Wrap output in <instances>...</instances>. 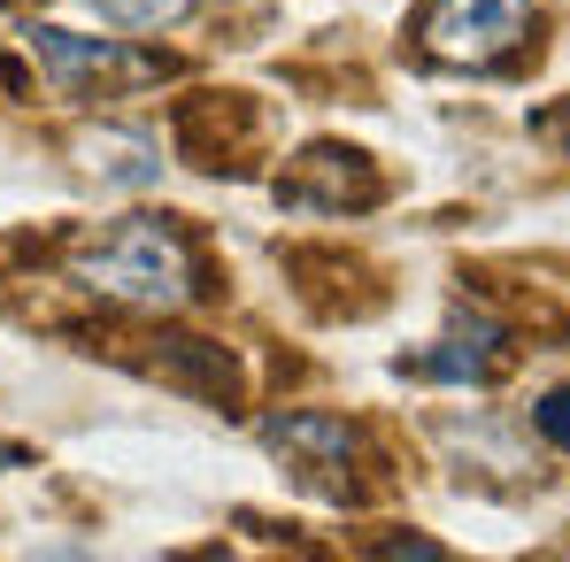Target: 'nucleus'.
Instances as JSON below:
<instances>
[{
	"mask_svg": "<svg viewBox=\"0 0 570 562\" xmlns=\"http://www.w3.org/2000/svg\"><path fill=\"white\" fill-rule=\"evenodd\" d=\"M70 278L116 300V308H139V316H178L193 293H200V255L178 224L163 216H116L86 231L70 247Z\"/></svg>",
	"mask_w": 570,
	"mask_h": 562,
	"instance_id": "obj_1",
	"label": "nucleus"
},
{
	"mask_svg": "<svg viewBox=\"0 0 570 562\" xmlns=\"http://www.w3.org/2000/svg\"><path fill=\"white\" fill-rule=\"evenodd\" d=\"M532 31V0H424L416 47L440 70H501Z\"/></svg>",
	"mask_w": 570,
	"mask_h": 562,
	"instance_id": "obj_2",
	"label": "nucleus"
},
{
	"mask_svg": "<svg viewBox=\"0 0 570 562\" xmlns=\"http://www.w3.org/2000/svg\"><path fill=\"white\" fill-rule=\"evenodd\" d=\"M31 62L55 78L62 100H94V93H124V86H155L163 62L124 47V39H78V31H55V23H31Z\"/></svg>",
	"mask_w": 570,
	"mask_h": 562,
	"instance_id": "obj_3",
	"label": "nucleus"
},
{
	"mask_svg": "<svg viewBox=\"0 0 570 562\" xmlns=\"http://www.w3.org/2000/svg\"><path fill=\"white\" fill-rule=\"evenodd\" d=\"M263 440H271V447H278L308 485H324V493H355V455H363L355 424L301 408V416H271V424H263Z\"/></svg>",
	"mask_w": 570,
	"mask_h": 562,
	"instance_id": "obj_4",
	"label": "nucleus"
},
{
	"mask_svg": "<svg viewBox=\"0 0 570 562\" xmlns=\"http://www.w3.org/2000/svg\"><path fill=\"white\" fill-rule=\"evenodd\" d=\"M278 200H285V208L347 216V208H371V200H379V178H371V162L347 155V147H308V155L278 178Z\"/></svg>",
	"mask_w": 570,
	"mask_h": 562,
	"instance_id": "obj_5",
	"label": "nucleus"
},
{
	"mask_svg": "<svg viewBox=\"0 0 570 562\" xmlns=\"http://www.w3.org/2000/svg\"><path fill=\"white\" fill-rule=\"evenodd\" d=\"M509 332L493 324V316H478V308H463L424 355H416V377H440V385H493V377L509 371Z\"/></svg>",
	"mask_w": 570,
	"mask_h": 562,
	"instance_id": "obj_6",
	"label": "nucleus"
},
{
	"mask_svg": "<svg viewBox=\"0 0 570 562\" xmlns=\"http://www.w3.org/2000/svg\"><path fill=\"white\" fill-rule=\"evenodd\" d=\"M78 155H86V170L108 178V186H163V147L147 131H86Z\"/></svg>",
	"mask_w": 570,
	"mask_h": 562,
	"instance_id": "obj_7",
	"label": "nucleus"
},
{
	"mask_svg": "<svg viewBox=\"0 0 570 562\" xmlns=\"http://www.w3.org/2000/svg\"><path fill=\"white\" fill-rule=\"evenodd\" d=\"M100 23H124V31H170V23H186L200 0H86Z\"/></svg>",
	"mask_w": 570,
	"mask_h": 562,
	"instance_id": "obj_8",
	"label": "nucleus"
},
{
	"mask_svg": "<svg viewBox=\"0 0 570 562\" xmlns=\"http://www.w3.org/2000/svg\"><path fill=\"white\" fill-rule=\"evenodd\" d=\"M532 432H540L548 447H563V455H570V385H556V393L532 408Z\"/></svg>",
	"mask_w": 570,
	"mask_h": 562,
	"instance_id": "obj_9",
	"label": "nucleus"
},
{
	"mask_svg": "<svg viewBox=\"0 0 570 562\" xmlns=\"http://www.w3.org/2000/svg\"><path fill=\"white\" fill-rule=\"evenodd\" d=\"M16 463H23V447H0V470H16Z\"/></svg>",
	"mask_w": 570,
	"mask_h": 562,
	"instance_id": "obj_10",
	"label": "nucleus"
},
{
	"mask_svg": "<svg viewBox=\"0 0 570 562\" xmlns=\"http://www.w3.org/2000/svg\"><path fill=\"white\" fill-rule=\"evenodd\" d=\"M563 131H570V108H563Z\"/></svg>",
	"mask_w": 570,
	"mask_h": 562,
	"instance_id": "obj_11",
	"label": "nucleus"
}]
</instances>
